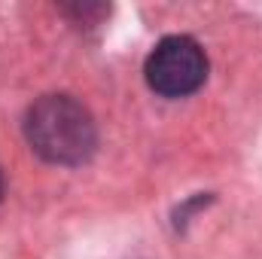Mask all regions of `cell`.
<instances>
[{
    "label": "cell",
    "instance_id": "6da1fadb",
    "mask_svg": "<svg viewBox=\"0 0 262 259\" xmlns=\"http://www.w3.org/2000/svg\"><path fill=\"white\" fill-rule=\"evenodd\" d=\"M25 137L43 162L64 168L89 162L98 149L92 113L70 95L37 98L25 113Z\"/></svg>",
    "mask_w": 262,
    "mask_h": 259
},
{
    "label": "cell",
    "instance_id": "7a4b0ae2",
    "mask_svg": "<svg viewBox=\"0 0 262 259\" xmlns=\"http://www.w3.org/2000/svg\"><path fill=\"white\" fill-rule=\"evenodd\" d=\"M146 85L162 98H186L207 79V55L192 37L174 34L156 43L143 64Z\"/></svg>",
    "mask_w": 262,
    "mask_h": 259
},
{
    "label": "cell",
    "instance_id": "3957f363",
    "mask_svg": "<svg viewBox=\"0 0 262 259\" xmlns=\"http://www.w3.org/2000/svg\"><path fill=\"white\" fill-rule=\"evenodd\" d=\"M0 198H3V171H0Z\"/></svg>",
    "mask_w": 262,
    "mask_h": 259
}]
</instances>
